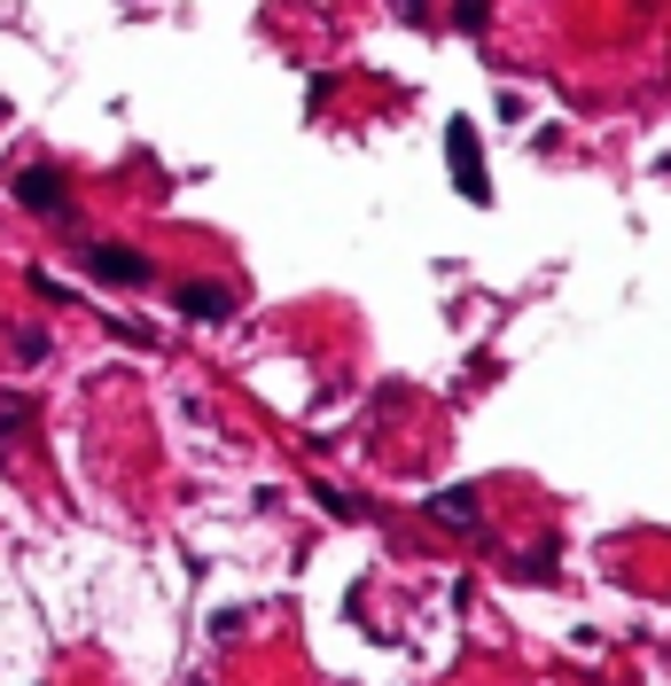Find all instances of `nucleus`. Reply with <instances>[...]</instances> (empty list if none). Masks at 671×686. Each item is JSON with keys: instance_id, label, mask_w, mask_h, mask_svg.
<instances>
[{"instance_id": "nucleus-1", "label": "nucleus", "mask_w": 671, "mask_h": 686, "mask_svg": "<svg viewBox=\"0 0 671 686\" xmlns=\"http://www.w3.org/2000/svg\"><path fill=\"white\" fill-rule=\"evenodd\" d=\"M78 266H87L95 281H110V289H148V250H125V242H87L78 250Z\"/></svg>"}, {"instance_id": "nucleus-2", "label": "nucleus", "mask_w": 671, "mask_h": 686, "mask_svg": "<svg viewBox=\"0 0 671 686\" xmlns=\"http://www.w3.org/2000/svg\"><path fill=\"white\" fill-rule=\"evenodd\" d=\"M9 196H16L24 211H40V219H63V211H70V180H63L55 164H16V172H9Z\"/></svg>"}, {"instance_id": "nucleus-3", "label": "nucleus", "mask_w": 671, "mask_h": 686, "mask_svg": "<svg viewBox=\"0 0 671 686\" xmlns=\"http://www.w3.org/2000/svg\"><path fill=\"white\" fill-rule=\"evenodd\" d=\"M446 156H453L461 196H469V203H492V180H484V164H476V125H469V118H453V125H446Z\"/></svg>"}, {"instance_id": "nucleus-4", "label": "nucleus", "mask_w": 671, "mask_h": 686, "mask_svg": "<svg viewBox=\"0 0 671 686\" xmlns=\"http://www.w3.org/2000/svg\"><path fill=\"white\" fill-rule=\"evenodd\" d=\"M173 305H180L188 320H211V328H219V320H234V289H227V281H180V289H173Z\"/></svg>"}, {"instance_id": "nucleus-5", "label": "nucleus", "mask_w": 671, "mask_h": 686, "mask_svg": "<svg viewBox=\"0 0 671 686\" xmlns=\"http://www.w3.org/2000/svg\"><path fill=\"white\" fill-rule=\"evenodd\" d=\"M430 514H438V523H461V531H476L484 523V499L461 484V491H430Z\"/></svg>"}, {"instance_id": "nucleus-6", "label": "nucleus", "mask_w": 671, "mask_h": 686, "mask_svg": "<svg viewBox=\"0 0 671 686\" xmlns=\"http://www.w3.org/2000/svg\"><path fill=\"white\" fill-rule=\"evenodd\" d=\"M9 352H16L24 367H40V359H47V328H24V320H16V328H9Z\"/></svg>"}, {"instance_id": "nucleus-7", "label": "nucleus", "mask_w": 671, "mask_h": 686, "mask_svg": "<svg viewBox=\"0 0 671 686\" xmlns=\"http://www.w3.org/2000/svg\"><path fill=\"white\" fill-rule=\"evenodd\" d=\"M453 24H461V32H484V24H492V0H453Z\"/></svg>"}, {"instance_id": "nucleus-8", "label": "nucleus", "mask_w": 671, "mask_h": 686, "mask_svg": "<svg viewBox=\"0 0 671 686\" xmlns=\"http://www.w3.org/2000/svg\"><path fill=\"white\" fill-rule=\"evenodd\" d=\"M516 577H554V546H539V554H516Z\"/></svg>"}, {"instance_id": "nucleus-9", "label": "nucleus", "mask_w": 671, "mask_h": 686, "mask_svg": "<svg viewBox=\"0 0 671 686\" xmlns=\"http://www.w3.org/2000/svg\"><path fill=\"white\" fill-rule=\"evenodd\" d=\"M422 9H430V0H398V16H406V24H422Z\"/></svg>"}, {"instance_id": "nucleus-10", "label": "nucleus", "mask_w": 671, "mask_h": 686, "mask_svg": "<svg viewBox=\"0 0 671 686\" xmlns=\"http://www.w3.org/2000/svg\"><path fill=\"white\" fill-rule=\"evenodd\" d=\"M0 118H9V102H0Z\"/></svg>"}]
</instances>
